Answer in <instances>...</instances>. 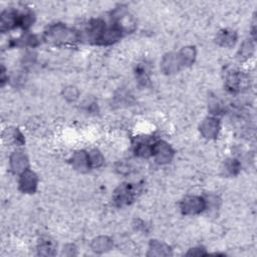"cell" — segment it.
I'll use <instances>...</instances> for the list:
<instances>
[{"label": "cell", "instance_id": "1", "mask_svg": "<svg viewBox=\"0 0 257 257\" xmlns=\"http://www.w3.org/2000/svg\"><path fill=\"white\" fill-rule=\"evenodd\" d=\"M45 38L50 43L61 45L76 41L77 34L63 25H56L49 29V31L46 33Z\"/></svg>", "mask_w": 257, "mask_h": 257}, {"label": "cell", "instance_id": "2", "mask_svg": "<svg viewBox=\"0 0 257 257\" xmlns=\"http://www.w3.org/2000/svg\"><path fill=\"white\" fill-rule=\"evenodd\" d=\"M249 84V79L244 74H241L240 72H230L226 76L225 80V86L228 89V91L232 93L241 92L242 90L246 89Z\"/></svg>", "mask_w": 257, "mask_h": 257}, {"label": "cell", "instance_id": "3", "mask_svg": "<svg viewBox=\"0 0 257 257\" xmlns=\"http://www.w3.org/2000/svg\"><path fill=\"white\" fill-rule=\"evenodd\" d=\"M206 208V200L199 196H188L181 203V210L185 215L199 214Z\"/></svg>", "mask_w": 257, "mask_h": 257}, {"label": "cell", "instance_id": "4", "mask_svg": "<svg viewBox=\"0 0 257 257\" xmlns=\"http://www.w3.org/2000/svg\"><path fill=\"white\" fill-rule=\"evenodd\" d=\"M153 156L159 164H168L174 157V150L166 142H157L153 145Z\"/></svg>", "mask_w": 257, "mask_h": 257}, {"label": "cell", "instance_id": "5", "mask_svg": "<svg viewBox=\"0 0 257 257\" xmlns=\"http://www.w3.org/2000/svg\"><path fill=\"white\" fill-rule=\"evenodd\" d=\"M134 199V190L130 184H123L114 193V202L117 206L129 205Z\"/></svg>", "mask_w": 257, "mask_h": 257}, {"label": "cell", "instance_id": "6", "mask_svg": "<svg viewBox=\"0 0 257 257\" xmlns=\"http://www.w3.org/2000/svg\"><path fill=\"white\" fill-rule=\"evenodd\" d=\"M38 188V176L35 172L28 169L22 173L20 180V189L27 194H33Z\"/></svg>", "mask_w": 257, "mask_h": 257}, {"label": "cell", "instance_id": "7", "mask_svg": "<svg viewBox=\"0 0 257 257\" xmlns=\"http://www.w3.org/2000/svg\"><path fill=\"white\" fill-rule=\"evenodd\" d=\"M182 68L178 55L174 53L167 54L164 56L162 62H161V70L166 75H173L180 71Z\"/></svg>", "mask_w": 257, "mask_h": 257}, {"label": "cell", "instance_id": "8", "mask_svg": "<svg viewBox=\"0 0 257 257\" xmlns=\"http://www.w3.org/2000/svg\"><path fill=\"white\" fill-rule=\"evenodd\" d=\"M220 130L219 121L215 118H207L200 125L201 135L208 140L215 139L218 136Z\"/></svg>", "mask_w": 257, "mask_h": 257}, {"label": "cell", "instance_id": "9", "mask_svg": "<svg viewBox=\"0 0 257 257\" xmlns=\"http://www.w3.org/2000/svg\"><path fill=\"white\" fill-rule=\"evenodd\" d=\"M122 33L123 31L116 25L114 27L107 28L101 35L97 44L102 46H109V45L115 44L122 38Z\"/></svg>", "mask_w": 257, "mask_h": 257}, {"label": "cell", "instance_id": "10", "mask_svg": "<svg viewBox=\"0 0 257 257\" xmlns=\"http://www.w3.org/2000/svg\"><path fill=\"white\" fill-rule=\"evenodd\" d=\"M20 26V16L18 13L13 11H7L2 15V22H0V28L2 32L6 33Z\"/></svg>", "mask_w": 257, "mask_h": 257}, {"label": "cell", "instance_id": "11", "mask_svg": "<svg viewBox=\"0 0 257 257\" xmlns=\"http://www.w3.org/2000/svg\"><path fill=\"white\" fill-rule=\"evenodd\" d=\"M11 167L15 173H24L29 168L28 157L23 152H15L11 156Z\"/></svg>", "mask_w": 257, "mask_h": 257}, {"label": "cell", "instance_id": "12", "mask_svg": "<svg viewBox=\"0 0 257 257\" xmlns=\"http://www.w3.org/2000/svg\"><path fill=\"white\" fill-rule=\"evenodd\" d=\"M72 164L74 168L80 172L88 171L89 169H91L89 162V154L85 151L76 152L72 158Z\"/></svg>", "mask_w": 257, "mask_h": 257}, {"label": "cell", "instance_id": "13", "mask_svg": "<svg viewBox=\"0 0 257 257\" xmlns=\"http://www.w3.org/2000/svg\"><path fill=\"white\" fill-rule=\"evenodd\" d=\"M237 42V35L235 32L224 30L221 31L216 38V43L223 48H232Z\"/></svg>", "mask_w": 257, "mask_h": 257}, {"label": "cell", "instance_id": "14", "mask_svg": "<svg viewBox=\"0 0 257 257\" xmlns=\"http://www.w3.org/2000/svg\"><path fill=\"white\" fill-rule=\"evenodd\" d=\"M182 68H187L193 65L196 59V50L194 47H185L179 53H177Z\"/></svg>", "mask_w": 257, "mask_h": 257}, {"label": "cell", "instance_id": "15", "mask_svg": "<svg viewBox=\"0 0 257 257\" xmlns=\"http://www.w3.org/2000/svg\"><path fill=\"white\" fill-rule=\"evenodd\" d=\"M171 254V248L167 244L160 242L158 240L151 241L148 256H168Z\"/></svg>", "mask_w": 257, "mask_h": 257}, {"label": "cell", "instance_id": "16", "mask_svg": "<svg viewBox=\"0 0 257 257\" xmlns=\"http://www.w3.org/2000/svg\"><path fill=\"white\" fill-rule=\"evenodd\" d=\"M91 247L96 253H104L113 248V241L107 236H99L92 241Z\"/></svg>", "mask_w": 257, "mask_h": 257}, {"label": "cell", "instance_id": "17", "mask_svg": "<svg viewBox=\"0 0 257 257\" xmlns=\"http://www.w3.org/2000/svg\"><path fill=\"white\" fill-rule=\"evenodd\" d=\"M223 174L226 176H235L240 171V163L236 159H228L223 165Z\"/></svg>", "mask_w": 257, "mask_h": 257}, {"label": "cell", "instance_id": "18", "mask_svg": "<svg viewBox=\"0 0 257 257\" xmlns=\"http://www.w3.org/2000/svg\"><path fill=\"white\" fill-rule=\"evenodd\" d=\"M254 53V45L251 41H246L242 44L239 52H238V58L240 61H245L249 59Z\"/></svg>", "mask_w": 257, "mask_h": 257}, {"label": "cell", "instance_id": "19", "mask_svg": "<svg viewBox=\"0 0 257 257\" xmlns=\"http://www.w3.org/2000/svg\"><path fill=\"white\" fill-rule=\"evenodd\" d=\"M89 154V162L91 168H99L104 163V157L98 150H93Z\"/></svg>", "mask_w": 257, "mask_h": 257}, {"label": "cell", "instance_id": "20", "mask_svg": "<svg viewBox=\"0 0 257 257\" xmlns=\"http://www.w3.org/2000/svg\"><path fill=\"white\" fill-rule=\"evenodd\" d=\"M135 153L137 156L142 158H149L153 156V146L146 144V143H140L135 149Z\"/></svg>", "mask_w": 257, "mask_h": 257}, {"label": "cell", "instance_id": "21", "mask_svg": "<svg viewBox=\"0 0 257 257\" xmlns=\"http://www.w3.org/2000/svg\"><path fill=\"white\" fill-rule=\"evenodd\" d=\"M79 90L74 86H69L63 91V96L68 102H75L79 98Z\"/></svg>", "mask_w": 257, "mask_h": 257}, {"label": "cell", "instance_id": "22", "mask_svg": "<svg viewBox=\"0 0 257 257\" xmlns=\"http://www.w3.org/2000/svg\"><path fill=\"white\" fill-rule=\"evenodd\" d=\"M39 254L44 255V256H49V255H55V246L52 241H44L41 243L39 247Z\"/></svg>", "mask_w": 257, "mask_h": 257}]
</instances>
